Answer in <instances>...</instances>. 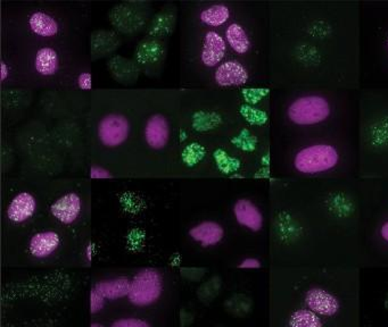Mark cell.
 Instances as JSON below:
<instances>
[{
    "label": "cell",
    "mask_w": 388,
    "mask_h": 327,
    "mask_svg": "<svg viewBox=\"0 0 388 327\" xmlns=\"http://www.w3.org/2000/svg\"><path fill=\"white\" fill-rule=\"evenodd\" d=\"M340 154L328 143H317L302 148L294 158L296 171L303 174H320L337 166Z\"/></svg>",
    "instance_id": "6da1fadb"
},
{
    "label": "cell",
    "mask_w": 388,
    "mask_h": 327,
    "mask_svg": "<svg viewBox=\"0 0 388 327\" xmlns=\"http://www.w3.org/2000/svg\"><path fill=\"white\" fill-rule=\"evenodd\" d=\"M29 25L32 32L37 36H55L58 33V24L56 20L46 13L36 12L29 18Z\"/></svg>",
    "instance_id": "9a60e30c"
},
{
    "label": "cell",
    "mask_w": 388,
    "mask_h": 327,
    "mask_svg": "<svg viewBox=\"0 0 388 327\" xmlns=\"http://www.w3.org/2000/svg\"><path fill=\"white\" fill-rule=\"evenodd\" d=\"M105 300L106 299L95 288H93V290L90 292V312L91 314H97V312H101L104 308Z\"/></svg>",
    "instance_id": "ffe728a7"
},
{
    "label": "cell",
    "mask_w": 388,
    "mask_h": 327,
    "mask_svg": "<svg viewBox=\"0 0 388 327\" xmlns=\"http://www.w3.org/2000/svg\"><path fill=\"white\" fill-rule=\"evenodd\" d=\"M380 234H382V239H384L385 241L388 242V220L386 223H384V225L382 226V229H380Z\"/></svg>",
    "instance_id": "484cf974"
},
{
    "label": "cell",
    "mask_w": 388,
    "mask_h": 327,
    "mask_svg": "<svg viewBox=\"0 0 388 327\" xmlns=\"http://www.w3.org/2000/svg\"><path fill=\"white\" fill-rule=\"evenodd\" d=\"M163 292V279L159 272L146 268L136 274L130 282L129 301L137 307L155 304Z\"/></svg>",
    "instance_id": "3957f363"
},
{
    "label": "cell",
    "mask_w": 388,
    "mask_h": 327,
    "mask_svg": "<svg viewBox=\"0 0 388 327\" xmlns=\"http://www.w3.org/2000/svg\"><path fill=\"white\" fill-rule=\"evenodd\" d=\"M305 304L317 315L330 317L337 314L341 305L336 298L323 288H311L305 295Z\"/></svg>",
    "instance_id": "5b68a950"
},
{
    "label": "cell",
    "mask_w": 388,
    "mask_h": 327,
    "mask_svg": "<svg viewBox=\"0 0 388 327\" xmlns=\"http://www.w3.org/2000/svg\"><path fill=\"white\" fill-rule=\"evenodd\" d=\"M130 124L122 115L111 114L101 121L98 126V137L104 146L115 148L128 139Z\"/></svg>",
    "instance_id": "277c9868"
},
{
    "label": "cell",
    "mask_w": 388,
    "mask_h": 327,
    "mask_svg": "<svg viewBox=\"0 0 388 327\" xmlns=\"http://www.w3.org/2000/svg\"><path fill=\"white\" fill-rule=\"evenodd\" d=\"M90 176L93 179H110V178H112L111 174L102 167H91L90 168Z\"/></svg>",
    "instance_id": "603a6c76"
},
{
    "label": "cell",
    "mask_w": 388,
    "mask_h": 327,
    "mask_svg": "<svg viewBox=\"0 0 388 327\" xmlns=\"http://www.w3.org/2000/svg\"><path fill=\"white\" fill-rule=\"evenodd\" d=\"M58 55L53 48H41L37 53L34 66L40 74L45 76L54 75L58 69Z\"/></svg>",
    "instance_id": "2e32d148"
},
{
    "label": "cell",
    "mask_w": 388,
    "mask_h": 327,
    "mask_svg": "<svg viewBox=\"0 0 388 327\" xmlns=\"http://www.w3.org/2000/svg\"><path fill=\"white\" fill-rule=\"evenodd\" d=\"M239 268H260V260H257L255 258H247L245 260H242L238 266Z\"/></svg>",
    "instance_id": "cb8c5ba5"
},
{
    "label": "cell",
    "mask_w": 388,
    "mask_h": 327,
    "mask_svg": "<svg viewBox=\"0 0 388 327\" xmlns=\"http://www.w3.org/2000/svg\"><path fill=\"white\" fill-rule=\"evenodd\" d=\"M130 282L124 277H117L112 280L101 281L96 283L93 288L106 299V300H119L122 298L128 297L130 291Z\"/></svg>",
    "instance_id": "5bb4252c"
},
{
    "label": "cell",
    "mask_w": 388,
    "mask_h": 327,
    "mask_svg": "<svg viewBox=\"0 0 388 327\" xmlns=\"http://www.w3.org/2000/svg\"><path fill=\"white\" fill-rule=\"evenodd\" d=\"M189 235L191 239L196 242H200L202 247H212L219 242H221L224 239V227L219 223H215L212 220H206L203 223L191 227L189 231Z\"/></svg>",
    "instance_id": "7c38bea8"
},
{
    "label": "cell",
    "mask_w": 388,
    "mask_h": 327,
    "mask_svg": "<svg viewBox=\"0 0 388 327\" xmlns=\"http://www.w3.org/2000/svg\"><path fill=\"white\" fill-rule=\"evenodd\" d=\"M233 214L237 222L253 232H259L263 226L260 209L247 199H239L233 206Z\"/></svg>",
    "instance_id": "ba28073f"
},
{
    "label": "cell",
    "mask_w": 388,
    "mask_h": 327,
    "mask_svg": "<svg viewBox=\"0 0 388 327\" xmlns=\"http://www.w3.org/2000/svg\"><path fill=\"white\" fill-rule=\"evenodd\" d=\"M8 73L9 69L6 62H1V71H0V79H1V81L6 80L7 76H8Z\"/></svg>",
    "instance_id": "d4e9b609"
},
{
    "label": "cell",
    "mask_w": 388,
    "mask_h": 327,
    "mask_svg": "<svg viewBox=\"0 0 388 327\" xmlns=\"http://www.w3.org/2000/svg\"><path fill=\"white\" fill-rule=\"evenodd\" d=\"M37 209L34 196L29 192H21L13 198L7 207V218L15 224L24 223L32 218Z\"/></svg>",
    "instance_id": "52a82bcc"
},
{
    "label": "cell",
    "mask_w": 388,
    "mask_h": 327,
    "mask_svg": "<svg viewBox=\"0 0 388 327\" xmlns=\"http://www.w3.org/2000/svg\"><path fill=\"white\" fill-rule=\"evenodd\" d=\"M230 11L226 5L216 4L207 7L200 13V21L209 27H218L224 25L229 20Z\"/></svg>",
    "instance_id": "ac0fdd59"
},
{
    "label": "cell",
    "mask_w": 388,
    "mask_h": 327,
    "mask_svg": "<svg viewBox=\"0 0 388 327\" xmlns=\"http://www.w3.org/2000/svg\"><path fill=\"white\" fill-rule=\"evenodd\" d=\"M51 213L62 224L73 223L81 213L80 196L75 192L64 194L51 206Z\"/></svg>",
    "instance_id": "8992f818"
},
{
    "label": "cell",
    "mask_w": 388,
    "mask_h": 327,
    "mask_svg": "<svg viewBox=\"0 0 388 327\" xmlns=\"http://www.w3.org/2000/svg\"><path fill=\"white\" fill-rule=\"evenodd\" d=\"M332 114L328 100L319 95H302L287 109L290 122L299 126H311L325 122Z\"/></svg>",
    "instance_id": "7a4b0ae2"
},
{
    "label": "cell",
    "mask_w": 388,
    "mask_h": 327,
    "mask_svg": "<svg viewBox=\"0 0 388 327\" xmlns=\"http://www.w3.org/2000/svg\"><path fill=\"white\" fill-rule=\"evenodd\" d=\"M90 327H105L104 325L99 324V323H93V324L90 325Z\"/></svg>",
    "instance_id": "4316f807"
},
{
    "label": "cell",
    "mask_w": 388,
    "mask_h": 327,
    "mask_svg": "<svg viewBox=\"0 0 388 327\" xmlns=\"http://www.w3.org/2000/svg\"><path fill=\"white\" fill-rule=\"evenodd\" d=\"M169 135H170V128L167 119L161 114L153 115L148 119L145 128V137L148 146L156 150L164 148L169 140Z\"/></svg>",
    "instance_id": "30bf717a"
},
{
    "label": "cell",
    "mask_w": 388,
    "mask_h": 327,
    "mask_svg": "<svg viewBox=\"0 0 388 327\" xmlns=\"http://www.w3.org/2000/svg\"><path fill=\"white\" fill-rule=\"evenodd\" d=\"M387 48H388V39H387Z\"/></svg>",
    "instance_id": "83f0119b"
},
{
    "label": "cell",
    "mask_w": 388,
    "mask_h": 327,
    "mask_svg": "<svg viewBox=\"0 0 388 327\" xmlns=\"http://www.w3.org/2000/svg\"><path fill=\"white\" fill-rule=\"evenodd\" d=\"M290 327H323L319 316L312 310L301 309L294 312L288 321Z\"/></svg>",
    "instance_id": "d6986e66"
},
{
    "label": "cell",
    "mask_w": 388,
    "mask_h": 327,
    "mask_svg": "<svg viewBox=\"0 0 388 327\" xmlns=\"http://www.w3.org/2000/svg\"><path fill=\"white\" fill-rule=\"evenodd\" d=\"M60 244V235L53 231H46L33 235L29 244V251L36 258H47L56 251Z\"/></svg>",
    "instance_id": "4fadbf2b"
},
{
    "label": "cell",
    "mask_w": 388,
    "mask_h": 327,
    "mask_svg": "<svg viewBox=\"0 0 388 327\" xmlns=\"http://www.w3.org/2000/svg\"><path fill=\"white\" fill-rule=\"evenodd\" d=\"M111 327H152L150 326V323L143 319H134V317H130V319H117V321H114L113 324L111 325Z\"/></svg>",
    "instance_id": "44dd1931"
},
{
    "label": "cell",
    "mask_w": 388,
    "mask_h": 327,
    "mask_svg": "<svg viewBox=\"0 0 388 327\" xmlns=\"http://www.w3.org/2000/svg\"><path fill=\"white\" fill-rule=\"evenodd\" d=\"M248 72L238 62H224L214 73L215 82L221 86H242L247 84Z\"/></svg>",
    "instance_id": "9c48e42d"
},
{
    "label": "cell",
    "mask_w": 388,
    "mask_h": 327,
    "mask_svg": "<svg viewBox=\"0 0 388 327\" xmlns=\"http://www.w3.org/2000/svg\"><path fill=\"white\" fill-rule=\"evenodd\" d=\"M228 44L238 54H246L251 48V40L242 25L237 23L230 24L226 30Z\"/></svg>",
    "instance_id": "e0dca14e"
},
{
    "label": "cell",
    "mask_w": 388,
    "mask_h": 327,
    "mask_svg": "<svg viewBox=\"0 0 388 327\" xmlns=\"http://www.w3.org/2000/svg\"><path fill=\"white\" fill-rule=\"evenodd\" d=\"M226 41L218 32L209 31L204 38L203 49H202V62L207 67H214L221 62L226 54Z\"/></svg>",
    "instance_id": "8fae6325"
},
{
    "label": "cell",
    "mask_w": 388,
    "mask_h": 327,
    "mask_svg": "<svg viewBox=\"0 0 388 327\" xmlns=\"http://www.w3.org/2000/svg\"><path fill=\"white\" fill-rule=\"evenodd\" d=\"M78 86L80 89L89 90L93 86V80H91V74L88 72L81 73L78 78Z\"/></svg>",
    "instance_id": "7402d4cb"
}]
</instances>
